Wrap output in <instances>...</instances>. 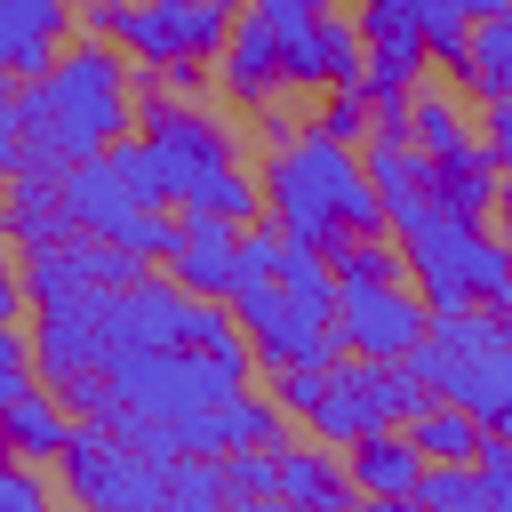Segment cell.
Here are the masks:
<instances>
[{"label":"cell","instance_id":"1","mask_svg":"<svg viewBox=\"0 0 512 512\" xmlns=\"http://www.w3.org/2000/svg\"><path fill=\"white\" fill-rule=\"evenodd\" d=\"M16 120H24V160L64 176L72 160H96L128 136L136 120V64H120V48L104 32L56 48L32 80H16Z\"/></svg>","mask_w":512,"mask_h":512},{"label":"cell","instance_id":"2","mask_svg":"<svg viewBox=\"0 0 512 512\" xmlns=\"http://www.w3.org/2000/svg\"><path fill=\"white\" fill-rule=\"evenodd\" d=\"M264 216L280 232L312 240L320 256H336L344 240L384 232V192L368 184V160L312 120L296 136L272 128V152H264Z\"/></svg>","mask_w":512,"mask_h":512},{"label":"cell","instance_id":"3","mask_svg":"<svg viewBox=\"0 0 512 512\" xmlns=\"http://www.w3.org/2000/svg\"><path fill=\"white\" fill-rule=\"evenodd\" d=\"M392 240H400V264L416 280V296L432 312H496L512 304V240L488 232V216H464V208H440L432 192L384 208Z\"/></svg>","mask_w":512,"mask_h":512},{"label":"cell","instance_id":"4","mask_svg":"<svg viewBox=\"0 0 512 512\" xmlns=\"http://www.w3.org/2000/svg\"><path fill=\"white\" fill-rule=\"evenodd\" d=\"M272 400L288 408V424H304L312 440H360V432H392L416 424L440 392L408 368V360H368V352H336L320 368H272Z\"/></svg>","mask_w":512,"mask_h":512},{"label":"cell","instance_id":"5","mask_svg":"<svg viewBox=\"0 0 512 512\" xmlns=\"http://www.w3.org/2000/svg\"><path fill=\"white\" fill-rule=\"evenodd\" d=\"M408 368L440 392V400H456V408H472L488 432H504L512 440V328H504V312H432V336L408 352Z\"/></svg>","mask_w":512,"mask_h":512},{"label":"cell","instance_id":"6","mask_svg":"<svg viewBox=\"0 0 512 512\" xmlns=\"http://www.w3.org/2000/svg\"><path fill=\"white\" fill-rule=\"evenodd\" d=\"M232 320H240V336L264 368H320V360L344 352L336 288H296L280 272H248L232 288Z\"/></svg>","mask_w":512,"mask_h":512},{"label":"cell","instance_id":"7","mask_svg":"<svg viewBox=\"0 0 512 512\" xmlns=\"http://www.w3.org/2000/svg\"><path fill=\"white\" fill-rule=\"evenodd\" d=\"M240 0H104L88 8V32H104L128 64H216L224 32H232Z\"/></svg>","mask_w":512,"mask_h":512},{"label":"cell","instance_id":"8","mask_svg":"<svg viewBox=\"0 0 512 512\" xmlns=\"http://www.w3.org/2000/svg\"><path fill=\"white\" fill-rule=\"evenodd\" d=\"M56 192H64V216H72V232H96V240H112V248H128V256H168V240H176V216L168 208H152L120 168H112V152H96V160H72L64 176H56Z\"/></svg>","mask_w":512,"mask_h":512},{"label":"cell","instance_id":"9","mask_svg":"<svg viewBox=\"0 0 512 512\" xmlns=\"http://www.w3.org/2000/svg\"><path fill=\"white\" fill-rule=\"evenodd\" d=\"M56 464H64V488L80 504H104V512H152V504H168V464L144 456L136 440H120V432H104V424L72 416V440H64Z\"/></svg>","mask_w":512,"mask_h":512},{"label":"cell","instance_id":"10","mask_svg":"<svg viewBox=\"0 0 512 512\" xmlns=\"http://www.w3.org/2000/svg\"><path fill=\"white\" fill-rule=\"evenodd\" d=\"M32 368L48 384H72V376H96L112 368L120 352V328H112V288H72V296H48L32 304Z\"/></svg>","mask_w":512,"mask_h":512},{"label":"cell","instance_id":"11","mask_svg":"<svg viewBox=\"0 0 512 512\" xmlns=\"http://www.w3.org/2000/svg\"><path fill=\"white\" fill-rule=\"evenodd\" d=\"M336 328H344V352L408 360L432 336V304L416 296V280H336Z\"/></svg>","mask_w":512,"mask_h":512},{"label":"cell","instance_id":"12","mask_svg":"<svg viewBox=\"0 0 512 512\" xmlns=\"http://www.w3.org/2000/svg\"><path fill=\"white\" fill-rule=\"evenodd\" d=\"M144 256L96 240V232H64L48 248H24V304H48V296H72V288H120L136 280Z\"/></svg>","mask_w":512,"mask_h":512},{"label":"cell","instance_id":"13","mask_svg":"<svg viewBox=\"0 0 512 512\" xmlns=\"http://www.w3.org/2000/svg\"><path fill=\"white\" fill-rule=\"evenodd\" d=\"M280 72H288V88H344V80H360L368 72V56H360V32H352V16H304V24H288L280 32Z\"/></svg>","mask_w":512,"mask_h":512},{"label":"cell","instance_id":"14","mask_svg":"<svg viewBox=\"0 0 512 512\" xmlns=\"http://www.w3.org/2000/svg\"><path fill=\"white\" fill-rule=\"evenodd\" d=\"M160 264H168L192 296H224V304H232V288L248 280L240 224H224V216H176V240H168Z\"/></svg>","mask_w":512,"mask_h":512},{"label":"cell","instance_id":"15","mask_svg":"<svg viewBox=\"0 0 512 512\" xmlns=\"http://www.w3.org/2000/svg\"><path fill=\"white\" fill-rule=\"evenodd\" d=\"M352 32H360V56H368V80H384V88H416V72H424V24H416V0H360V16H352Z\"/></svg>","mask_w":512,"mask_h":512},{"label":"cell","instance_id":"16","mask_svg":"<svg viewBox=\"0 0 512 512\" xmlns=\"http://www.w3.org/2000/svg\"><path fill=\"white\" fill-rule=\"evenodd\" d=\"M280 80H288V72H280V24L256 16V8H240L232 32H224V48H216V88H224L232 104H272Z\"/></svg>","mask_w":512,"mask_h":512},{"label":"cell","instance_id":"17","mask_svg":"<svg viewBox=\"0 0 512 512\" xmlns=\"http://www.w3.org/2000/svg\"><path fill=\"white\" fill-rule=\"evenodd\" d=\"M424 192H432L440 208H464V216H496V192H504V176H496V160H488L480 128H472L464 144H448V152H424Z\"/></svg>","mask_w":512,"mask_h":512},{"label":"cell","instance_id":"18","mask_svg":"<svg viewBox=\"0 0 512 512\" xmlns=\"http://www.w3.org/2000/svg\"><path fill=\"white\" fill-rule=\"evenodd\" d=\"M72 32L64 0H0V80H32Z\"/></svg>","mask_w":512,"mask_h":512},{"label":"cell","instance_id":"19","mask_svg":"<svg viewBox=\"0 0 512 512\" xmlns=\"http://www.w3.org/2000/svg\"><path fill=\"white\" fill-rule=\"evenodd\" d=\"M424 464H432V456H424V448L408 440V424L344 440V472H352V488H360V496H416Z\"/></svg>","mask_w":512,"mask_h":512},{"label":"cell","instance_id":"20","mask_svg":"<svg viewBox=\"0 0 512 512\" xmlns=\"http://www.w3.org/2000/svg\"><path fill=\"white\" fill-rule=\"evenodd\" d=\"M0 232L16 240V248H48V240H64L72 232V216H64V192H56V176L48 168H8V192H0Z\"/></svg>","mask_w":512,"mask_h":512},{"label":"cell","instance_id":"21","mask_svg":"<svg viewBox=\"0 0 512 512\" xmlns=\"http://www.w3.org/2000/svg\"><path fill=\"white\" fill-rule=\"evenodd\" d=\"M0 440L24 456V464H56L64 456V440H72V408H64V392L40 376L32 392H16L8 408H0Z\"/></svg>","mask_w":512,"mask_h":512},{"label":"cell","instance_id":"22","mask_svg":"<svg viewBox=\"0 0 512 512\" xmlns=\"http://www.w3.org/2000/svg\"><path fill=\"white\" fill-rule=\"evenodd\" d=\"M272 496L288 504H344L352 496V472L336 456V440H312V448H272Z\"/></svg>","mask_w":512,"mask_h":512},{"label":"cell","instance_id":"23","mask_svg":"<svg viewBox=\"0 0 512 512\" xmlns=\"http://www.w3.org/2000/svg\"><path fill=\"white\" fill-rule=\"evenodd\" d=\"M456 80H464L480 104L512 96V8L472 16V40H464V56H456Z\"/></svg>","mask_w":512,"mask_h":512},{"label":"cell","instance_id":"24","mask_svg":"<svg viewBox=\"0 0 512 512\" xmlns=\"http://www.w3.org/2000/svg\"><path fill=\"white\" fill-rule=\"evenodd\" d=\"M368 184L384 192V208H400V200H416L424 192V152H416V136H368Z\"/></svg>","mask_w":512,"mask_h":512},{"label":"cell","instance_id":"25","mask_svg":"<svg viewBox=\"0 0 512 512\" xmlns=\"http://www.w3.org/2000/svg\"><path fill=\"white\" fill-rule=\"evenodd\" d=\"M416 504H432V512H488V480H480L472 456H432L424 480H416Z\"/></svg>","mask_w":512,"mask_h":512},{"label":"cell","instance_id":"26","mask_svg":"<svg viewBox=\"0 0 512 512\" xmlns=\"http://www.w3.org/2000/svg\"><path fill=\"white\" fill-rule=\"evenodd\" d=\"M408 440L424 448V456H480V440H488V424L472 416V408H456V400H432L416 424H408Z\"/></svg>","mask_w":512,"mask_h":512},{"label":"cell","instance_id":"27","mask_svg":"<svg viewBox=\"0 0 512 512\" xmlns=\"http://www.w3.org/2000/svg\"><path fill=\"white\" fill-rule=\"evenodd\" d=\"M408 136H416V152H448L472 136V120L456 112L448 88H408Z\"/></svg>","mask_w":512,"mask_h":512},{"label":"cell","instance_id":"28","mask_svg":"<svg viewBox=\"0 0 512 512\" xmlns=\"http://www.w3.org/2000/svg\"><path fill=\"white\" fill-rule=\"evenodd\" d=\"M320 128H328V136H344V144H360V136L376 128V96H368V72H360V80H344V88H328V104H320Z\"/></svg>","mask_w":512,"mask_h":512},{"label":"cell","instance_id":"29","mask_svg":"<svg viewBox=\"0 0 512 512\" xmlns=\"http://www.w3.org/2000/svg\"><path fill=\"white\" fill-rule=\"evenodd\" d=\"M224 456H168V504H224Z\"/></svg>","mask_w":512,"mask_h":512},{"label":"cell","instance_id":"30","mask_svg":"<svg viewBox=\"0 0 512 512\" xmlns=\"http://www.w3.org/2000/svg\"><path fill=\"white\" fill-rule=\"evenodd\" d=\"M416 24H424V48H432L440 64H456L464 40H472V16H464L456 0H416Z\"/></svg>","mask_w":512,"mask_h":512},{"label":"cell","instance_id":"31","mask_svg":"<svg viewBox=\"0 0 512 512\" xmlns=\"http://www.w3.org/2000/svg\"><path fill=\"white\" fill-rule=\"evenodd\" d=\"M40 504H48V480L24 472V456L0 440V512H40Z\"/></svg>","mask_w":512,"mask_h":512},{"label":"cell","instance_id":"32","mask_svg":"<svg viewBox=\"0 0 512 512\" xmlns=\"http://www.w3.org/2000/svg\"><path fill=\"white\" fill-rule=\"evenodd\" d=\"M472 464H480V480H488V504H512V440H504V432H488Z\"/></svg>","mask_w":512,"mask_h":512},{"label":"cell","instance_id":"33","mask_svg":"<svg viewBox=\"0 0 512 512\" xmlns=\"http://www.w3.org/2000/svg\"><path fill=\"white\" fill-rule=\"evenodd\" d=\"M480 144H488L496 176H512V96H496V104L480 112Z\"/></svg>","mask_w":512,"mask_h":512},{"label":"cell","instance_id":"34","mask_svg":"<svg viewBox=\"0 0 512 512\" xmlns=\"http://www.w3.org/2000/svg\"><path fill=\"white\" fill-rule=\"evenodd\" d=\"M24 168V120H16V88H0V176Z\"/></svg>","mask_w":512,"mask_h":512},{"label":"cell","instance_id":"35","mask_svg":"<svg viewBox=\"0 0 512 512\" xmlns=\"http://www.w3.org/2000/svg\"><path fill=\"white\" fill-rule=\"evenodd\" d=\"M248 8H256V16H272V24L288 32V24H304V16H320L328 0H248Z\"/></svg>","mask_w":512,"mask_h":512},{"label":"cell","instance_id":"36","mask_svg":"<svg viewBox=\"0 0 512 512\" xmlns=\"http://www.w3.org/2000/svg\"><path fill=\"white\" fill-rule=\"evenodd\" d=\"M24 304V264H8V232H0V320Z\"/></svg>","mask_w":512,"mask_h":512},{"label":"cell","instance_id":"37","mask_svg":"<svg viewBox=\"0 0 512 512\" xmlns=\"http://www.w3.org/2000/svg\"><path fill=\"white\" fill-rule=\"evenodd\" d=\"M464 16H496V8H512V0H456Z\"/></svg>","mask_w":512,"mask_h":512},{"label":"cell","instance_id":"38","mask_svg":"<svg viewBox=\"0 0 512 512\" xmlns=\"http://www.w3.org/2000/svg\"><path fill=\"white\" fill-rule=\"evenodd\" d=\"M496 216H504V240H512V176H504V192H496Z\"/></svg>","mask_w":512,"mask_h":512},{"label":"cell","instance_id":"39","mask_svg":"<svg viewBox=\"0 0 512 512\" xmlns=\"http://www.w3.org/2000/svg\"><path fill=\"white\" fill-rule=\"evenodd\" d=\"M64 8H72V16H88V8H104V0H64Z\"/></svg>","mask_w":512,"mask_h":512},{"label":"cell","instance_id":"40","mask_svg":"<svg viewBox=\"0 0 512 512\" xmlns=\"http://www.w3.org/2000/svg\"><path fill=\"white\" fill-rule=\"evenodd\" d=\"M496 312H504V328H512V304H496Z\"/></svg>","mask_w":512,"mask_h":512}]
</instances>
